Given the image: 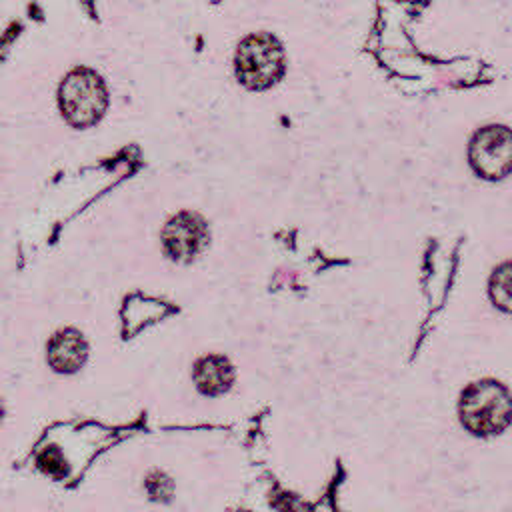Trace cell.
Instances as JSON below:
<instances>
[{"label":"cell","mask_w":512,"mask_h":512,"mask_svg":"<svg viewBox=\"0 0 512 512\" xmlns=\"http://www.w3.org/2000/svg\"><path fill=\"white\" fill-rule=\"evenodd\" d=\"M510 266L502 264L496 274L492 276V298L496 304H500L502 308H508L510 302Z\"/></svg>","instance_id":"ba28073f"},{"label":"cell","mask_w":512,"mask_h":512,"mask_svg":"<svg viewBox=\"0 0 512 512\" xmlns=\"http://www.w3.org/2000/svg\"><path fill=\"white\" fill-rule=\"evenodd\" d=\"M196 382L202 392L218 394L232 382V368L224 358L210 356L196 366Z\"/></svg>","instance_id":"8992f818"},{"label":"cell","mask_w":512,"mask_h":512,"mask_svg":"<svg viewBox=\"0 0 512 512\" xmlns=\"http://www.w3.org/2000/svg\"><path fill=\"white\" fill-rule=\"evenodd\" d=\"M204 238H206L204 222L192 214H182V216L174 218L164 232L166 250L174 258L194 256L200 250V246L204 244Z\"/></svg>","instance_id":"5b68a950"},{"label":"cell","mask_w":512,"mask_h":512,"mask_svg":"<svg viewBox=\"0 0 512 512\" xmlns=\"http://www.w3.org/2000/svg\"><path fill=\"white\" fill-rule=\"evenodd\" d=\"M460 416L462 424L474 434L500 432L510 420L508 390L494 380L472 384L462 394Z\"/></svg>","instance_id":"7a4b0ae2"},{"label":"cell","mask_w":512,"mask_h":512,"mask_svg":"<svg viewBox=\"0 0 512 512\" xmlns=\"http://www.w3.org/2000/svg\"><path fill=\"white\" fill-rule=\"evenodd\" d=\"M236 76L250 90H266L284 74V50L268 32L246 36L236 50Z\"/></svg>","instance_id":"6da1fadb"},{"label":"cell","mask_w":512,"mask_h":512,"mask_svg":"<svg viewBox=\"0 0 512 512\" xmlns=\"http://www.w3.org/2000/svg\"><path fill=\"white\" fill-rule=\"evenodd\" d=\"M104 106L106 90L94 72L76 70L70 74L66 86L62 88V108L74 124L86 126L96 122L104 112Z\"/></svg>","instance_id":"3957f363"},{"label":"cell","mask_w":512,"mask_h":512,"mask_svg":"<svg viewBox=\"0 0 512 512\" xmlns=\"http://www.w3.org/2000/svg\"><path fill=\"white\" fill-rule=\"evenodd\" d=\"M86 356V346L76 332H64L54 340L52 362L58 370H76Z\"/></svg>","instance_id":"52a82bcc"},{"label":"cell","mask_w":512,"mask_h":512,"mask_svg":"<svg viewBox=\"0 0 512 512\" xmlns=\"http://www.w3.org/2000/svg\"><path fill=\"white\" fill-rule=\"evenodd\" d=\"M472 168L490 180L504 178L512 164V138L506 126H486L470 142Z\"/></svg>","instance_id":"277c9868"}]
</instances>
